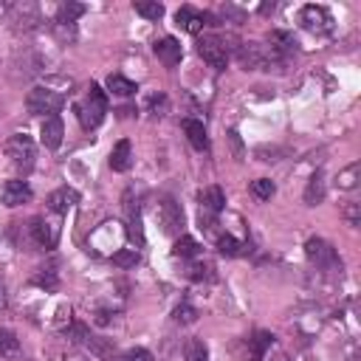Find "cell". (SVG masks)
Listing matches in <instances>:
<instances>
[{"instance_id":"obj_34","label":"cell","mask_w":361,"mask_h":361,"mask_svg":"<svg viewBox=\"0 0 361 361\" xmlns=\"http://www.w3.org/2000/svg\"><path fill=\"white\" fill-rule=\"evenodd\" d=\"M212 271H214L212 265H206V262H195V265L189 268V276H192V279H197V282H200V279H214V274H212Z\"/></svg>"},{"instance_id":"obj_11","label":"cell","mask_w":361,"mask_h":361,"mask_svg":"<svg viewBox=\"0 0 361 361\" xmlns=\"http://www.w3.org/2000/svg\"><path fill=\"white\" fill-rule=\"evenodd\" d=\"M152 54H155L166 68H175V65L183 59V48H180V42H178L175 37H161V39H155Z\"/></svg>"},{"instance_id":"obj_25","label":"cell","mask_w":361,"mask_h":361,"mask_svg":"<svg viewBox=\"0 0 361 361\" xmlns=\"http://www.w3.org/2000/svg\"><path fill=\"white\" fill-rule=\"evenodd\" d=\"M17 353H20V338L11 330L0 327V358H14Z\"/></svg>"},{"instance_id":"obj_26","label":"cell","mask_w":361,"mask_h":361,"mask_svg":"<svg viewBox=\"0 0 361 361\" xmlns=\"http://www.w3.org/2000/svg\"><path fill=\"white\" fill-rule=\"evenodd\" d=\"M82 347H85L87 353H93L96 358H110V355H113V341H110V338H96V336H90Z\"/></svg>"},{"instance_id":"obj_16","label":"cell","mask_w":361,"mask_h":361,"mask_svg":"<svg viewBox=\"0 0 361 361\" xmlns=\"http://www.w3.org/2000/svg\"><path fill=\"white\" fill-rule=\"evenodd\" d=\"M107 164H110V169H113V172H127V169H130V164H133V147H130V141H127V138H121V141L113 147V152H110Z\"/></svg>"},{"instance_id":"obj_30","label":"cell","mask_w":361,"mask_h":361,"mask_svg":"<svg viewBox=\"0 0 361 361\" xmlns=\"http://www.w3.org/2000/svg\"><path fill=\"white\" fill-rule=\"evenodd\" d=\"M65 338L73 341V344H85L90 338V330L82 322H71V327H65Z\"/></svg>"},{"instance_id":"obj_27","label":"cell","mask_w":361,"mask_h":361,"mask_svg":"<svg viewBox=\"0 0 361 361\" xmlns=\"http://www.w3.org/2000/svg\"><path fill=\"white\" fill-rule=\"evenodd\" d=\"M274 192H276L274 180H268V178H257V180H251V195H254L257 200H271Z\"/></svg>"},{"instance_id":"obj_20","label":"cell","mask_w":361,"mask_h":361,"mask_svg":"<svg viewBox=\"0 0 361 361\" xmlns=\"http://www.w3.org/2000/svg\"><path fill=\"white\" fill-rule=\"evenodd\" d=\"M107 90L116 93V96H133L138 87H135V82H130L127 76H121V73H110V76H107Z\"/></svg>"},{"instance_id":"obj_8","label":"cell","mask_w":361,"mask_h":361,"mask_svg":"<svg viewBox=\"0 0 361 361\" xmlns=\"http://www.w3.org/2000/svg\"><path fill=\"white\" fill-rule=\"evenodd\" d=\"M28 234H31V240L39 248H56V243H59V223L54 217H34L31 226H28Z\"/></svg>"},{"instance_id":"obj_10","label":"cell","mask_w":361,"mask_h":361,"mask_svg":"<svg viewBox=\"0 0 361 361\" xmlns=\"http://www.w3.org/2000/svg\"><path fill=\"white\" fill-rule=\"evenodd\" d=\"M299 23H302V28H307L313 34H324V31H330L333 20H330V11L324 6H305L299 11Z\"/></svg>"},{"instance_id":"obj_14","label":"cell","mask_w":361,"mask_h":361,"mask_svg":"<svg viewBox=\"0 0 361 361\" xmlns=\"http://www.w3.org/2000/svg\"><path fill=\"white\" fill-rule=\"evenodd\" d=\"M62 135H65V124H62V118H59V116H48V118L42 121V127H39V138H42V144H45L48 149H56V147L62 144Z\"/></svg>"},{"instance_id":"obj_1","label":"cell","mask_w":361,"mask_h":361,"mask_svg":"<svg viewBox=\"0 0 361 361\" xmlns=\"http://www.w3.org/2000/svg\"><path fill=\"white\" fill-rule=\"evenodd\" d=\"M76 116H79V121H82L85 130L99 127L104 121V116H107V93L99 85H90L87 93H85V99H82V104L76 107Z\"/></svg>"},{"instance_id":"obj_24","label":"cell","mask_w":361,"mask_h":361,"mask_svg":"<svg viewBox=\"0 0 361 361\" xmlns=\"http://www.w3.org/2000/svg\"><path fill=\"white\" fill-rule=\"evenodd\" d=\"M183 358L186 361H209V347L203 344V338H189L183 344Z\"/></svg>"},{"instance_id":"obj_17","label":"cell","mask_w":361,"mask_h":361,"mask_svg":"<svg viewBox=\"0 0 361 361\" xmlns=\"http://www.w3.org/2000/svg\"><path fill=\"white\" fill-rule=\"evenodd\" d=\"M183 133H186V138H189V144L195 147V149H209V135H206V127H203V121H197V118H183Z\"/></svg>"},{"instance_id":"obj_3","label":"cell","mask_w":361,"mask_h":361,"mask_svg":"<svg viewBox=\"0 0 361 361\" xmlns=\"http://www.w3.org/2000/svg\"><path fill=\"white\" fill-rule=\"evenodd\" d=\"M237 59L245 71H268L274 62H279V56L268 45H259V42H243L237 48Z\"/></svg>"},{"instance_id":"obj_19","label":"cell","mask_w":361,"mask_h":361,"mask_svg":"<svg viewBox=\"0 0 361 361\" xmlns=\"http://www.w3.org/2000/svg\"><path fill=\"white\" fill-rule=\"evenodd\" d=\"M322 200H324V172L316 169V172L310 175V180H307L305 203H307V206H316V203H322Z\"/></svg>"},{"instance_id":"obj_2","label":"cell","mask_w":361,"mask_h":361,"mask_svg":"<svg viewBox=\"0 0 361 361\" xmlns=\"http://www.w3.org/2000/svg\"><path fill=\"white\" fill-rule=\"evenodd\" d=\"M62 104H65L62 93L51 90V87H34V90H28V96H25V110H28L31 116H45V118H48V116H56Z\"/></svg>"},{"instance_id":"obj_32","label":"cell","mask_w":361,"mask_h":361,"mask_svg":"<svg viewBox=\"0 0 361 361\" xmlns=\"http://www.w3.org/2000/svg\"><path fill=\"white\" fill-rule=\"evenodd\" d=\"M195 319H197V310H195L189 302H183V305L175 307V322H178V324H192Z\"/></svg>"},{"instance_id":"obj_12","label":"cell","mask_w":361,"mask_h":361,"mask_svg":"<svg viewBox=\"0 0 361 361\" xmlns=\"http://www.w3.org/2000/svg\"><path fill=\"white\" fill-rule=\"evenodd\" d=\"M34 197V192H31V186L25 183V180H6L3 183V189H0V200L6 203V206H20V203H28Z\"/></svg>"},{"instance_id":"obj_35","label":"cell","mask_w":361,"mask_h":361,"mask_svg":"<svg viewBox=\"0 0 361 361\" xmlns=\"http://www.w3.org/2000/svg\"><path fill=\"white\" fill-rule=\"evenodd\" d=\"M42 271H45V268H42ZM34 285L54 290V288H56V274H54V268H48L45 274H37V276H34Z\"/></svg>"},{"instance_id":"obj_6","label":"cell","mask_w":361,"mask_h":361,"mask_svg":"<svg viewBox=\"0 0 361 361\" xmlns=\"http://www.w3.org/2000/svg\"><path fill=\"white\" fill-rule=\"evenodd\" d=\"M6 155L11 158V164L23 172H28L34 166V158H37V149H34V141L28 135H11L6 141Z\"/></svg>"},{"instance_id":"obj_13","label":"cell","mask_w":361,"mask_h":361,"mask_svg":"<svg viewBox=\"0 0 361 361\" xmlns=\"http://www.w3.org/2000/svg\"><path fill=\"white\" fill-rule=\"evenodd\" d=\"M76 203H79V195H76V189H71V186H59V189H54V192L48 195V209H51L54 214H68Z\"/></svg>"},{"instance_id":"obj_29","label":"cell","mask_w":361,"mask_h":361,"mask_svg":"<svg viewBox=\"0 0 361 361\" xmlns=\"http://www.w3.org/2000/svg\"><path fill=\"white\" fill-rule=\"evenodd\" d=\"M113 265H118V268L138 265V251L135 248H118V251H113Z\"/></svg>"},{"instance_id":"obj_33","label":"cell","mask_w":361,"mask_h":361,"mask_svg":"<svg viewBox=\"0 0 361 361\" xmlns=\"http://www.w3.org/2000/svg\"><path fill=\"white\" fill-rule=\"evenodd\" d=\"M113 361H152V353H149V350H144V347H133V350L121 353V355H118V358H113Z\"/></svg>"},{"instance_id":"obj_9","label":"cell","mask_w":361,"mask_h":361,"mask_svg":"<svg viewBox=\"0 0 361 361\" xmlns=\"http://www.w3.org/2000/svg\"><path fill=\"white\" fill-rule=\"evenodd\" d=\"M158 223L164 228V234H178L183 226V212L175 203V197H161L158 203Z\"/></svg>"},{"instance_id":"obj_38","label":"cell","mask_w":361,"mask_h":361,"mask_svg":"<svg viewBox=\"0 0 361 361\" xmlns=\"http://www.w3.org/2000/svg\"><path fill=\"white\" fill-rule=\"evenodd\" d=\"M93 322H96V324H102V327H107V324H110V313H107V310H99Z\"/></svg>"},{"instance_id":"obj_31","label":"cell","mask_w":361,"mask_h":361,"mask_svg":"<svg viewBox=\"0 0 361 361\" xmlns=\"http://www.w3.org/2000/svg\"><path fill=\"white\" fill-rule=\"evenodd\" d=\"M355 183H358V164H350L338 175V189H355Z\"/></svg>"},{"instance_id":"obj_15","label":"cell","mask_w":361,"mask_h":361,"mask_svg":"<svg viewBox=\"0 0 361 361\" xmlns=\"http://www.w3.org/2000/svg\"><path fill=\"white\" fill-rule=\"evenodd\" d=\"M197 200H200V212H206V214H220L226 206V195L220 186H206L197 195Z\"/></svg>"},{"instance_id":"obj_36","label":"cell","mask_w":361,"mask_h":361,"mask_svg":"<svg viewBox=\"0 0 361 361\" xmlns=\"http://www.w3.org/2000/svg\"><path fill=\"white\" fill-rule=\"evenodd\" d=\"M149 110H152V116H164L166 113V107H169V102H166V96L164 93H158V96H149Z\"/></svg>"},{"instance_id":"obj_5","label":"cell","mask_w":361,"mask_h":361,"mask_svg":"<svg viewBox=\"0 0 361 361\" xmlns=\"http://www.w3.org/2000/svg\"><path fill=\"white\" fill-rule=\"evenodd\" d=\"M197 54H200L203 62L212 65L214 71H223V68L228 65V45H226V39L217 37V34H203V37L197 39Z\"/></svg>"},{"instance_id":"obj_4","label":"cell","mask_w":361,"mask_h":361,"mask_svg":"<svg viewBox=\"0 0 361 361\" xmlns=\"http://www.w3.org/2000/svg\"><path fill=\"white\" fill-rule=\"evenodd\" d=\"M305 254H307V259H310L319 271H341V259H338L336 248H333L327 240H322V237H310V240L305 243Z\"/></svg>"},{"instance_id":"obj_22","label":"cell","mask_w":361,"mask_h":361,"mask_svg":"<svg viewBox=\"0 0 361 361\" xmlns=\"http://www.w3.org/2000/svg\"><path fill=\"white\" fill-rule=\"evenodd\" d=\"M245 248H248V245L240 243V240L231 237V234H220V237H217V251H220L223 257H240Z\"/></svg>"},{"instance_id":"obj_18","label":"cell","mask_w":361,"mask_h":361,"mask_svg":"<svg viewBox=\"0 0 361 361\" xmlns=\"http://www.w3.org/2000/svg\"><path fill=\"white\" fill-rule=\"evenodd\" d=\"M85 11H87L85 3H62V6L56 8V25H62V28H73V23H76Z\"/></svg>"},{"instance_id":"obj_21","label":"cell","mask_w":361,"mask_h":361,"mask_svg":"<svg viewBox=\"0 0 361 361\" xmlns=\"http://www.w3.org/2000/svg\"><path fill=\"white\" fill-rule=\"evenodd\" d=\"M197 254H200V245H197V240H192V237H178L175 245H172V257L195 259Z\"/></svg>"},{"instance_id":"obj_23","label":"cell","mask_w":361,"mask_h":361,"mask_svg":"<svg viewBox=\"0 0 361 361\" xmlns=\"http://www.w3.org/2000/svg\"><path fill=\"white\" fill-rule=\"evenodd\" d=\"M133 8H135V14H141L147 20H161L164 17V3H158V0H135Z\"/></svg>"},{"instance_id":"obj_28","label":"cell","mask_w":361,"mask_h":361,"mask_svg":"<svg viewBox=\"0 0 361 361\" xmlns=\"http://www.w3.org/2000/svg\"><path fill=\"white\" fill-rule=\"evenodd\" d=\"M274 347V333H268V330H257L254 333V338H251V353L259 358L265 350H271Z\"/></svg>"},{"instance_id":"obj_39","label":"cell","mask_w":361,"mask_h":361,"mask_svg":"<svg viewBox=\"0 0 361 361\" xmlns=\"http://www.w3.org/2000/svg\"><path fill=\"white\" fill-rule=\"evenodd\" d=\"M248 361H262V358H257V355H254V358H248Z\"/></svg>"},{"instance_id":"obj_37","label":"cell","mask_w":361,"mask_h":361,"mask_svg":"<svg viewBox=\"0 0 361 361\" xmlns=\"http://www.w3.org/2000/svg\"><path fill=\"white\" fill-rule=\"evenodd\" d=\"M344 217H347V223H350V226H358V223H361L358 203H347V206H344Z\"/></svg>"},{"instance_id":"obj_7","label":"cell","mask_w":361,"mask_h":361,"mask_svg":"<svg viewBox=\"0 0 361 361\" xmlns=\"http://www.w3.org/2000/svg\"><path fill=\"white\" fill-rule=\"evenodd\" d=\"M175 23H178L183 31H189V34H200L203 25H220V23L214 20V14L200 11V8H195V6H180V8L175 11Z\"/></svg>"}]
</instances>
